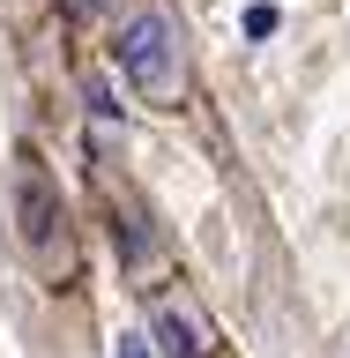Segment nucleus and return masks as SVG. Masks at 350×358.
Returning a JSON list of instances; mask_svg holds the SVG:
<instances>
[{
  "label": "nucleus",
  "instance_id": "obj_1",
  "mask_svg": "<svg viewBox=\"0 0 350 358\" xmlns=\"http://www.w3.org/2000/svg\"><path fill=\"white\" fill-rule=\"evenodd\" d=\"M112 60L127 75V90L150 112H179L187 105V38H179V15L164 0H134L119 30H112Z\"/></svg>",
  "mask_w": 350,
  "mask_h": 358
},
{
  "label": "nucleus",
  "instance_id": "obj_2",
  "mask_svg": "<svg viewBox=\"0 0 350 358\" xmlns=\"http://www.w3.org/2000/svg\"><path fill=\"white\" fill-rule=\"evenodd\" d=\"M8 217H15V246L30 254V268L67 284L75 276V217H67L60 179L45 172L38 150H15V164H8Z\"/></svg>",
  "mask_w": 350,
  "mask_h": 358
},
{
  "label": "nucleus",
  "instance_id": "obj_3",
  "mask_svg": "<svg viewBox=\"0 0 350 358\" xmlns=\"http://www.w3.org/2000/svg\"><path fill=\"white\" fill-rule=\"evenodd\" d=\"M142 343L156 358H217V329H209V313L187 284L172 291H150V306H142Z\"/></svg>",
  "mask_w": 350,
  "mask_h": 358
},
{
  "label": "nucleus",
  "instance_id": "obj_4",
  "mask_svg": "<svg viewBox=\"0 0 350 358\" xmlns=\"http://www.w3.org/2000/svg\"><path fill=\"white\" fill-rule=\"evenodd\" d=\"M112 358H156V351L142 343V329H127V336H112Z\"/></svg>",
  "mask_w": 350,
  "mask_h": 358
},
{
  "label": "nucleus",
  "instance_id": "obj_5",
  "mask_svg": "<svg viewBox=\"0 0 350 358\" xmlns=\"http://www.w3.org/2000/svg\"><path fill=\"white\" fill-rule=\"evenodd\" d=\"M89 8H97V0H67V15H89Z\"/></svg>",
  "mask_w": 350,
  "mask_h": 358
}]
</instances>
